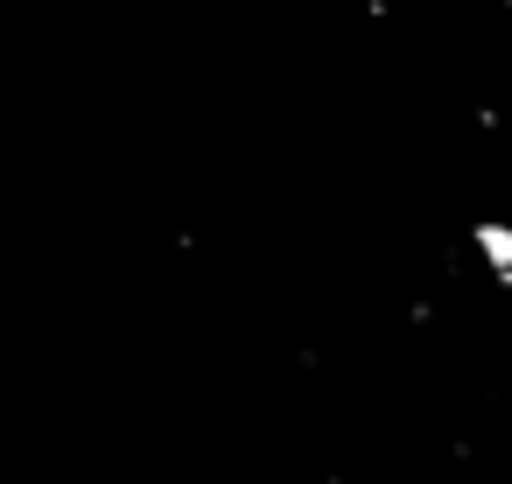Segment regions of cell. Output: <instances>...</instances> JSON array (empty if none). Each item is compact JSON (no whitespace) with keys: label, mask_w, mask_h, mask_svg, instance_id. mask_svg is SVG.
I'll return each instance as SVG.
<instances>
[{"label":"cell","mask_w":512,"mask_h":484,"mask_svg":"<svg viewBox=\"0 0 512 484\" xmlns=\"http://www.w3.org/2000/svg\"><path fill=\"white\" fill-rule=\"evenodd\" d=\"M477 253L498 274V288H512V225H477Z\"/></svg>","instance_id":"cell-1"}]
</instances>
